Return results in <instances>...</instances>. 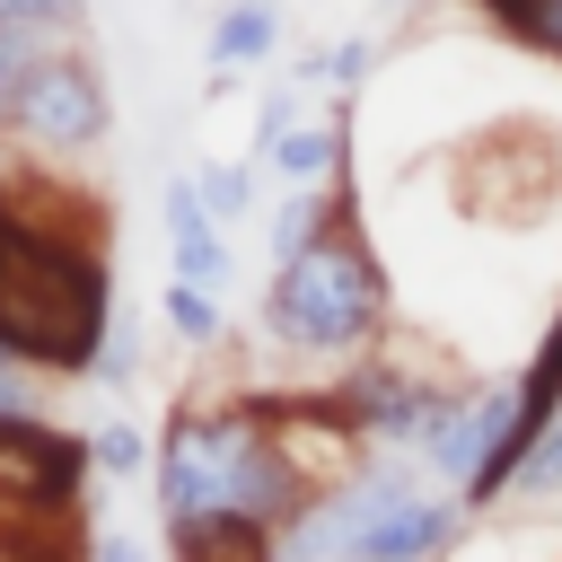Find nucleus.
<instances>
[{
    "label": "nucleus",
    "mask_w": 562,
    "mask_h": 562,
    "mask_svg": "<svg viewBox=\"0 0 562 562\" xmlns=\"http://www.w3.org/2000/svg\"><path fill=\"white\" fill-rule=\"evenodd\" d=\"M123 316L114 228L88 202H61L44 167H0V360L35 386L97 378V351Z\"/></svg>",
    "instance_id": "obj_1"
},
{
    "label": "nucleus",
    "mask_w": 562,
    "mask_h": 562,
    "mask_svg": "<svg viewBox=\"0 0 562 562\" xmlns=\"http://www.w3.org/2000/svg\"><path fill=\"white\" fill-rule=\"evenodd\" d=\"M158 518L167 527H202V518H255V527H290L316 501V474L290 457V439L263 422L255 386L237 395H184L158 422V465H149Z\"/></svg>",
    "instance_id": "obj_2"
},
{
    "label": "nucleus",
    "mask_w": 562,
    "mask_h": 562,
    "mask_svg": "<svg viewBox=\"0 0 562 562\" xmlns=\"http://www.w3.org/2000/svg\"><path fill=\"white\" fill-rule=\"evenodd\" d=\"M255 316H263V342L272 351H290V360H342V369L395 334V281H386V263H378V246L360 228L351 184L334 193L316 246L263 281V307Z\"/></svg>",
    "instance_id": "obj_3"
},
{
    "label": "nucleus",
    "mask_w": 562,
    "mask_h": 562,
    "mask_svg": "<svg viewBox=\"0 0 562 562\" xmlns=\"http://www.w3.org/2000/svg\"><path fill=\"white\" fill-rule=\"evenodd\" d=\"M465 386H474V369H457V378H448V369H413V360H395L386 342L325 378V395H334L342 430L360 439V457H386V465H422L430 430L465 404Z\"/></svg>",
    "instance_id": "obj_4"
},
{
    "label": "nucleus",
    "mask_w": 562,
    "mask_h": 562,
    "mask_svg": "<svg viewBox=\"0 0 562 562\" xmlns=\"http://www.w3.org/2000/svg\"><path fill=\"white\" fill-rule=\"evenodd\" d=\"M88 430L53 422V413H0V518L35 527V536H97L88 527Z\"/></svg>",
    "instance_id": "obj_5"
},
{
    "label": "nucleus",
    "mask_w": 562,
    "mask_h": 562,
    "mask_svg": "<svg viewBox=\"0 0 562 562\" xmlns=\"http://www.w3.org/2000/svg\"><path fill=\"white\" fill-rule=\"evenodd\" d=\"M105 140H114V88H105L97 53H88V44L44 53L35 79H26V97H18L9 149H18L26 167H79V158L105 149Z\"/></svg>",
    "instance_id": "obj_6"
},
{
    "label": "nucleus",
    "mask_w": 562,
    "mask_h": 562,
    "mask_svg": "<svg viewBox=\"0 0 562 562\" xmlns=\"http://www.w3.org/2000/svg\"><path fill=\"white\" fill-rule=\"evenodd\" d=\"M158 237H167V281H193V290H211V299L237 281L228 228L211 220V202H202L193 176H167V193H158Z\"/></svg>",
    "instance_id": "obj_7"
},
{
    "label": "nucleus",
    "mask_w": 562,
    "mask_h": 562,
    "mask_svg": "<svg viewBox=\"0 0 562 562\" xmlns=\"http://www.w3.org/2000/svg\"><path fill=\"white\" fill-rule=\"evenodd\" d=\"M255 167H272L290 193H334V184H351V132H342V114L334 105H307V114H290L272 140H255L246 149Z\"/></svg>",
    "instance_id": "obj_8"
},
{
    "label": "nucleus",
    "mask_w": 562,
    "mask_h": 562,
    "mask_svg": "<svg viewBox=\"0 0 562 562\" xmlns=\"http://www.w3.org/2000/svg\"><path fill=\"white\" fill-rule=\"evenodd\" d=\"M281 35H290L281 0H220V18H211V35H202V61H211V97H228L246 70H263V61L281 53Z\"/></svg>",
    "instance_id": "obj_9"
},
{
    "label": "nucleus",
    "mask_w": 562,
    "mask_h": 562,
    "mask_svg": "<svg viewBox=\"0 0 562 562\" xmlns=\"http://www.w3.org/2000/svg\"><path fill=\"white\" fill-rule=\"evenodd\" d=\"M167 562H281V536L255 518H202V527H167Z\"/></svg>",
    "instance_id": "obj_10"
},
{
    "label": "nucleus",
    "mask_w": 562,
    "mask_h": 562,
    "mask_svg": "<svg viewBox=\"0 0 562 562\" xmlns=\"http://www.w3.org/2000/svg\"><path fill=\"white\" fill-rule=\"evenodd\" d=\"M518 386H527V413H518V448H536V430L562 413V307H553V325L536 334V351L518 360ZM527 465V457H518Z\"/></svg>",
    "instance_id": "obj_11"
},
{
    "label": "nucleus",
    "mask_w": 562,
    "mask_h": 562,
    "mask_svg": "<svg viewBox=\"0 0 562 562\" xmlns=\"http://www.w3.org/2000/svg\"><path fill=\"white\" fill-rule=\"evenodd\" d=\"M193 184H202V202H211L220 228L263 220V167H255V158H211V167H193Z\"/></svg>",
    "instance_id": "obj_12"
},
{
    "label": "nucleus",
    "mask_w": 562,
    "mask_h": 562,
    "mask_svg": "<svg viewBox=\"0 0 562 562\" xmlns=\"http://www.w3.org/2000/svg\"><path fill=\"white\" fill-rule=\"evenodd\" d=\"M334 193H342V184H334ZM334 193H281V202L263 211V255H272V272H281V263H299V255L316 246V228H325Z\"/></svg>",
    "instance_id": "obj_13"
},
{
    "label": "nucleus",
    "mask_w": 562,
    "mask_h": 562,
    "mask_svg": "<svg viewBox=\"0 0 562 562\" xmlns=\"http://www.w3.org/2000/svg\"><path fill=\"white\" fill-rule=\"evenodd\" d=\"M0 35H26L44 53L88 44V0H0Z\"/></svg>",
    "instance_id": "obj_14"
},
{
    "label": "nucleus",
    "mask_w": 562,
    "mask_h": 562,
    "mask_svg": "<svg viewBox=\"0 0 562 562\" xmlns=\"http://www.w3.org/2000/svg\"><path fill=\"white\" fill-rule=\"evenodd\" d=\"M378 61H386V53H378V35H334L325 53H307V61H299V79H307V88H325V97H360Z\"/></svg>",
    "instance_id": "obj_15"
},
{
    "label": "nucleus",
    "mask_w": 562,
    "mask_h": 562,
    "mask_svg": "<svg viewBox=\"0 0 562 562\" xmlns=\"http://www.w3.org/2000/svg\"><path fill=\"white\" fill-rule=\"evenodd\" d=\"M158 325H167L184 351H211V342L228 334V307H220L211 290H193V281H158Z\"/></svg>",
    "instance_id": "obj_16"
},
{
    "label": "nucleus",
    "mask_w": 562,
    "mask_h": 562,
    "mask_svg": "<svg viewBox=\"0 0 562 562\" xmlns=\"http://www.w3.org/2000/svg\"><path fill=\"white\" fill-rule=\"evenodd\" d=\"M88 457H97V474H105V483H149V465H158V439H149L140 422L105 413V422L88 430Z\"/></svg>",
    "instance_id": "obj_17"
},
{
    "label": "nucleus",
    "mask_w": 562,
    "mask_h": 562,
    "mask_svg": "<svg viewBox=\"0 0 562 562\" xmlns=\"http://www.w3.org/2000/svg\"><path fill=\"white\" fill-rule=\"evenodd\" d=\"M553 492H562V413L536 430V448H527V465H518L509 501H553Z\"/></svg>",
    "instance_id": "obj_18"
},
{
    "label": "nucleus",
    "mask_w": 562,
    "mask_h": 562,
    "mask_svg": "<svg viewBox=\"0 0 562 562\" xmlns=\"http://www.w3.org/2000/svg\"><path fill=\"white\" fill-rule=\"evenodd\" d=\"M132 378H140V325H132V307H123V316H114V334H105V351H97V386H105V395H123Z\"/></svg>",
    "instance_id": "obj_19"
},
{
    "label": "nucleus",
    "mask_w": 562,
    "mask_h": 562,
    "mask_svg": "<svg viewBox=\"0 0 562 562\" xmlns=\"http://www.w3.org/2000/svg\"><path fill=\"white\" fill-rule=\"evenodd\" d=\"M35 61H44V44H26V35H0V140H9V123H18V97H26Z\"/></svg>",
    "instance_id": "obj_20"
},
{
    "label": "nucleus",
    "mask_w": 562,
    "mask_h": 562,
    "mask_svg": "<svg viewBox=\"0 0 562 562\" xmlns=\"http://www.w3.org/2000/svg\"><path fill=\"white\" fill-rule=\"evenodd\" d=\"M0 562H88V536H35L0 518Z\"/></svg>",
    "instance_id": "obj_21"
},
{
    "label": "nucleus",
    "mask_w": 562,
    "mask_h": 562,
    "mask_svg": "<svg viewBox=\"0 0 562 562\" xmlns=\"http://www.w3.org/2000/svg\"><path fill=\"white\" fill-rule=\"evenodd\" d=\"M465 9H474L492 35H509V44H518V35H527V18H536L544 0H465Z\"/></svg>",
    "instance_id": "obj_22"
},
{
    "label": "nucleus",
    "mask_w": 562,
    "mask_h": 562,
    "mask_svg": "<svg viewBox=\"0 0 562 562\" xmlns=\"http://www.w3.org/2000/svg\"><path fill=\"white\" fill-rule=\"evenodd\" d=\"M518 44H527L536 61H553V70H562V0H544V9L527 18V35H518Z\"/></svg>",
    "instance_id": "obj_23"
},
{
    "label": "nucleus",
    "mask_w": 562,
    "mask_h": 562,
    "mask_svg": "<svg viewBox=\"0 0 562 562\" xmlns=\"http://www.w3.org/2000/svg\"><path fill=\"white\" fill-rule=\"evenodd\" d=\"M88 562H149V544H140L132 527H97V536H88Z\"/></svg>",
    "instance_id": "obj_24"
},
{
    "label": "nucleus",
    "mask_w": 562,
    "mask_h": 562,
    "mask_svg": "<svg viewBox=\"0 0 562 562\" xmlns=\"http://www.w3.org/2000/svg\"><path fill=\"white\" fill-rule=\"evenodd\" d=\"M0 413H44V386L26 369H9V360H0Z\"/></svg>",
    "instance_id": "obj_25"
},
{
    "label": "nucleus",
    "mask_w": 562,
    "mask_h": 562,
    "mask_svg": "<svg viewBox=\"0 0 562 562\" xmlns=\"http://www.w3.org/2000/svg\"><path fill=\"white\" fill-rule=\"evenodd\" d=\"M386 9H395V0H386Z\"/></svg>",
    "instance_id": "obj_26"
}]
</instances>
